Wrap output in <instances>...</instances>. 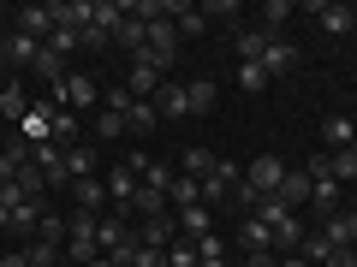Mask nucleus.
I'll return each mask as SVG.
<instances>
[{
	"mask_svg": "<svg viewBox=\"0 0 357 267\" xmlns=\"http://www.w3.org/2000/svg\"><path fill=\"white\" fill-rule=\"evenodd\" d=\"M280 184H286V161L280 154H256V161L244 166V191L250 196H280Z\"/></svg>",
	"mask_w": 357,
	"mask_h": 267,
	"instance_id": "nucleus-1",
	"label": "nucleus"
},
{
	"mask_svg": "<svg viewBox=\"0 0 357 267\" xmlns=\"http://www.w3.org/2000/svg\"><path fill=\"white\" fill-rule=\"evenodd\" d=\"M96 214H72L66 220V261L72 267H84V261H96Z\"/></svg>",
	"mask_w": 357,
	"mask_h": 267,
	"instance_id": "nucleus-2",
	"label": "nucleus"
},
{
	"mask_svg": "<svg viewBox=\"0 0 357 267\" xmlns=\"http://www.w3.org/2000/svg\"><path fill=\"white\" fill-rule=\"evenodd\" d=\"M244 184V172L232 161H215V172L203 178V208H215V202H227V191H238Z\"/></svg>",
	"mask_w": 357,
	"mask_h": 267,
	"instance_id": "nucleus-3",
	"label": "nucleus"
},
{
	"mask_svg": "<svg viewBox=\"0 0 357 267\" xmlns=\"http://www.w3.org/2000/svg\"><path fill=\"white\" fill-rule=\"evenodd\" d=\"M126 243H131V232H126V214H119V208L96 214V250L114 255V250H126Z\"/></svg>",
	"mask_w": 357,
	"mask_h": 267,
	"instance_id": "nucleus-4",
	"label": "nucleus"
},
{
	"mask_svg": "<svg viewBox=\"0 0 357 267\" xmlns=\"http://www.w3.org/2000/svg\"><path fill=\"white\" fill-rule=\"evenodd\" d=\"M321 238H328L333 250H351V243H357V214H351V208H333V214H321Z\"/></svg>",
	"mask_w": 357,
	"mask_h": 267,
	"instance_id": "nucleus-5",
	"label": "nucleus"
},
{
	"mask_svg": "<svg viewBox=\"0 0 357 267\" xmlns=\"http://www.w3.org/2000/svg\"><path fill=\"white\" fill-rule=\"evenodd\" d=\"M155 113H161V119H191V95H185V83L161 77V89H155Z\"/></svg>",
	"mask_w": 357,
	"mask_h": 267,
	"instance_id": "nucleus-6",
	"label": "nucleus"
},
{
	"mask_svg": "<svg viewBox=\"0 0 357 267\" xmlns=\"http://www.w3.org/2000/svg\"><path fill=\"white\" fill-rule=\"evenodd\" d=\"M310 18H321V30H328V36L357 30V13H351V6H340V0H316V6H310Z\"/></svg>",
	"mask_w": 357,
	"mask_h": 267,
	"instance_id": "nucleus-7",
	"label": "nucleus"
},
{
	"mask_svg": "<svg viewBox=\"0 0 357 267\" xmlns=\"http://www.w3.org/2000/svg\"><path fill=\"white\" fill-rule=\"evenodd\" d=\"M36 166H42V178H48V191H54V184H72V166H66V149H60V143H42V149H36Z\"/></svg>",
	"mask_w": 357,
	"mask_h": 267,
	"instance_id": "nucleus-8",
	"label": "nucleus"
},
{
	"mask_svg": "<svg viewBox=\"0 0 357 267\" xmlns=\"http://www.w3.org/2000/svg\"><path fill=\"white\" fill-rule=\"evenodd\" d=\"M54 6H24V13H18V36H30V42H48L54 36Z\"/></svg>",
	"mask_w": 357,
	"mask_h": 267,
	"instance_id": "nucleus-9",
	"label": "nucleus"
},
{
	"mask_svg": "<svg viewBox=\"0 0 357 267\" xmlns=\"http://www.w3.org/2000/svg\"><path fill=\"white\" fill-rule=\"evenodd\" d=\"M178 238V220L173 214H155V220H137V243H149V250H167V243Z\"/></svg>",
	"mask_w": 357,
	"mask_h": 267,
	"instance_id": "nucleus-10",
	"label": "nucleus"
},
{
	"mask_svg": "<svg viewBox=\"0 0 357 267\" xmlns=\"http://www.w3.org/2000/svg\"><path fill=\"white\" fill-rule=\"evenodd\" d=\"M72 196H77V208H84V214H107V178H77L72 184Z\"/></svg>",
	"mask_w": 357,
	"mask_h": 267,
	"instance_id": "nucleus-11",
	"label": "nucleus"
},
{
	"mask_svg": "<svg viewBox=\"0 0 357 267\" xmlns=\"http://www.w3.org/2000/svg\"><path fill=\"white\" fill-rule=\"evenodd\" d=\"M292 65H298V48H292L286 36H274V42L262 48V72H268V77H286Z\"/></svg>",
	"mask_w": 357,
	"mask_h": 267,
	"instance_id": "nucleus-12",
	"label": "nucleus"
},
{
	"mask_svg": "<svg viewBox=\"0 0 357 267\" xmlns=\"http://www.w3.org/2000/svg\"><path fill=\"white\" fill-rule=\"evenodd\" d=\"M149 54L161 65H173V54H178V30H173V18H155L149 24Z\"/></svg>",
	"mask_w": 357,
	"mask_h": 267,
	"instance_id": "nucleus-13",
	"label": "nucleus"
},
{
	"mask_svg": "<svg viewBox=\"0 0 357 267\" xmlns=\"http://www.w3.org/2000/svg\"><path fill=\"white\" fill-rule=\"evenodd\" d=\"M173 220H178V238H191V243H197V238H208V232H215V214H208L203 202H197V208H178Z\"/></svg>",
	"mask_w": 357,
	"mask_h": 267,
	"instance_id": "nucleus-14",
	"label": "nucleus"
},
{
	"mask_svg": "<svg viewBox=\"0 0 357 267\" xmlns=\"http://www.w3.org/2000/svg\"><path fill=\"white\" fill-rule=\"evenodd\" d=\"M280 202L292 208V214H298V208H310V166H298V172H292V166H286V184H280Z\"/></svg>",
	"mask_w": 357,
	"mask_h": 267,
	"instance_id": "nucleus-15",
	"label": "nucleus"
},
{
	"mask_svg": "<svg viewBox=\"0 0 357 267\" xmlns=\"http://www.w3.org/2000/svg\"><path fill=\"white\" fill-rule=\"evenodd\" d=\"M304 238H310V226L298 214H286L280 226H274V255H298V243H304Z\"/></svg>",
	"mask_w": 357,
	"mask_h": 267,
	"instance_id": "nucleus-16",
	"label": "nucleus"
},
{
	"mask_svg": "<svg viewBox=\"0 0 357 267\" xmlns=\"http://www.w3.org/2000/svg\"><path fill=\"white\" fill-rule=\"evenodd\" d=\"M66 102H72V107H84V113H89V107L102 102V89H96V77H89V72H72V77H66Z\"/></svg>",
	"mask_w": 357,
	"mask_h": 267,
	"instance_id": "nucleus-17",
	"label": "nucleus"
},
{
	"mask_svg": "<svg viewBox=\"0 0 357 267\" xmlns=\"http://www.w3.org/2000/svg\"><path fill=\"white\" fill-rule=\"evenodd\" d=\"M30 154H36V149H30L24 137H13V143H0V184H13V178H18V166H24Z\"/></svg>",
	"mask_w": 357,
	"mask_h": 267,
	"instance_id": "nucleus-18",
	"label": "nucleus"
},
{
	"mask_svg": "<svg viewBox=\"0 0 357 267\" xmlns=\"http://www.w3.org/2000/svg\"><path fill=\"white\" fill-rule=\"evenodd\" d=\"M66 166H72V184H77V178H96V166H102L96 143H72V149H66Z\"/></svg>",
	"mask_w": 357,
	"mask_h": 267,
	"instance_id": "nucleus-19",
	"label": "nucleus"
},
{
	"mask_svg": "<svg viewBox=\"0 0 357 267\" xmlns=\"http://www.w3.org/2000/svg\"><path fill=\"white\" fill-rule=\"evenodd\" d=\"M131 191H137V172H131V166L119 161L114 172H107V202H114V208H126V202H131Z\"/></svg>",
	"mask_w": 357,
	"mask_h": 267,
	"instance_id": "nucleus-20",
	"label": "nucleus"
},
{
	"mask_svg": "<svg viewBox=\"0 0 357 267\" xmlns=\"http://www.w3.org/2000/svg\"><path fill=\"white\" fill-rule=\"evenodd\" d=\"M238 243H244V255H262V250H274V232H268L262 226V220H244V226H238Z\"/></svg>",
	"mask_w": 357,
	"mask_h": 267,
	"instance_id": "nucleus-21",
	"label": "nucleus"
},
{
	"mask_svg": "<svg viewBox=\"0 0 357 267\" xmlns=\"http://www.w3.org/2000/svg\"><path fill=\"white\" fill-rule=\"evenodd\" d=\"M155 125H161V113H155V102H131V107H126V131H131V137H149Z\"/></svg>",
	"mask_w": 357,
	"mask_h": 267,
	"instance_id": "nucleus-22",
	"label": "nucleus"
},
{
	"mask_svg": "<svg viewBox=\"0 0 357 267\" xmlns=\"http://www.w3.org/2000/svg\"><path fill=\"white\" fill-rule=\"evenodd\" d=\"M215 161H220V154H208V149H185V154H178V172H185V178H197V184H203V178L215 172Z\"/></svg>",
	"mask_w": 357,
	"mask_h": 267,
	"instance_id": "nucleus-23",
	"label": "nucleus"
},
{
	"mask_svg": "<svg viewBox=\"0 0 357 267\" xmlns=\"http://www.w3.org/2000/svg\"><path fill=\"white\" fill-rule=\"evenodd\" d=\"M197 202H203V184L178 172V178H173V191H167V208H197Z\"/></svg>",
	"mask_w": 357,
	"mask_h": 267,
	"instance_id": "nucleus-24",
	"label": "nucleus"
},
{
	"mask_svg": "<svg viewBox=\"0 0 357 267\" xmlns=\"http://www.w3.org/2000/svg\"><path fill=\"white\" fill-rule=\"evenodd\" d=\"M30 113V95L18 83H0V119H24Z\"/></svg>",
	"mask_w": 357,
	"mask_h": 267,
	"instance_id": "nucleus-25",
	"label": "nucleus"
},
{
	"mask_svg": "<svg viewBox=\"0 0 357 267\" xmlns=\"http://www.w3.org/2000/svg\"><path fill=\"white\" fill-rule=\"evenodd\" d=\"M185 95H191V113H215V102H220V89L208 83V77H197V83H185Z\"/></svg>",
	"mask_w": 357,
	"mask_h": 267,
	"instance_id": "nucleus-26",
	"label": "nucleus"
},
{
	"mask_svg": "<svg viewBox=\"0 0 357 267\" xmlns=\"http://www.w3.org/2000/svg\"><path fill=\"white\" fill-rule=\"evenodd\" d=\"M321 137H328V154H340V149H351V143H357V131H351V119H328Z\"/></svg>",
	"mask_w": 357,
	"mask_h": 267,
	"instance_id": "nucleus-27",
	"label": "nucleus"
},
{
	"mask_svg": "<svg viewBox=\"0 0 357 267\" xmlns=\"http://www.w3.org/2000/svg\"><path fill=\"white\" fill-rule=\"evenodd\" d=\"M36 48H42V42H30V36L13 30V36H6V65H36Z\"/></svg>",
	"mask_w": 357,
	"mask_h": 267,
	"instance_id": "nucleus-28",
	"label": "nucleus"
},
{
	"mask_svg": "<svg viewBox=\"0 0 357 267\" xmlns=\"http://www.w3.org/2000/svg\"><path fill=\"white\" fill-rule=\"evenodd\" d=\"M328 172L340 178V184H357V143H351V149H340V154H328Z\"/></svg>",
	"mask_w": 357,
	"mask_h": 267,
	"instance_id": "nucleus-29",
	"label": "nucleus"
},
{
	"mask_svg": "<svg viewBox=\"0 0 357 267\" xmlns=\"http://www.w3.org/2000/svg\"><path fill=\"white\" fill-rule=\"evenodd\" d=\"M173 30L178 36H203V6H178L173 0Z\"/></svg>",
	"mask_w": 357,
	"mask_h": 267,
	"instance_id": "nucleus-30",
	"label": "nucleus"
},
{
	"mask_svg": "<svg viewBox=\"0 0 357 267\" xmlns=\"http://www.w3.org/2000/svg\"><path fill=\"white\" fill-rule=\"evenodd\" d=\"M298 255H304V261H310V267H328V255H333V243H328V238H321V232H310V238H304V243H298Z\"/></svg>",
	"mask_w": 357,
	"mask_h": 267,
	"instance_id": "nucleus-31",
	"label": "nucleus"
},
{
	"mask_svg": "<svg viewBox=\"0 0 357 267\" xmlns=\"http://www.w3.org/2000/svg\"><path fill=\"white\" fill-rule=\"evenodd\" d=\"M24 255H30V267H60V261H66V250H60V243H36V238L24 243Z\"/></svg>",
	"mask_w": 357,
	"mask_h": 267,
	"instance_id": "nucleus-32",
	"label": "nucleus"
},
{
	"mask_svg": "<svg viewBox=\"0 0 357 267\" xmlns=\"http://www.w3.org/2000/svg\"><path fill=\"white\" fill-rule=\"evenodd\" d=\"M36 243H60V250H66V220L54 214V208H48L42 220H36Z\"/></svg>",
	"mask_w": 357,
	"mask_h": 267,
	"instance_id": "nucleus-33",
	"label": "nucleus"
},
{
	"mask_svg": "<svg viewBox=\"0 0 357 267\" xmlns=\"http://www.w3.org/2000/svg\"><path fill=\"white\" fill-rule=\"evenodd\" d=\"M96 137H102V143L126 137V113H114V107H102V113H96Z\"/></svg>",
	"mask_w": 357,
	"mask_h": 267,
	"instance_id": "nucleus-34",
	"label": "nucleus"
},
{
	"mask_svg": "<svg viewBox=\"0 0 357 267\" xmlns=\"http://www.w3.org/2000/svg\"><path fill=\"white\" fill-rule=\"evenodd\" d=\"M42 214H48L42 202H18V208H13V226L24 232V238H36V220H42Z\"/></svg>",
	"mask_w": 357,
	"mask_h": 267,
	"instance_id": "nucleus-35",
	"label": "nucleus"
},
{
	"mask_svg": "<svg viewBox=\"0 0 357 267\" xmlns=\"http://www.w3.org/2000/svg\"><path fill=\"white\" fill-rule=\"evenodd\" d=\"M54 143H60V149H72V143H84V137H77V113H66V107L54 113Z\"/></svg>",
	"mask_w": 357,
	"mask_h": 267,
	"instance_id": "nucleus-36",
	"label": "nucleus"
},
{
	"mask_svg": "<svg viewBox=\"0 0 357 267\" xmlns=\"http://www.w3.org/2000/svg\"><path fill=\"white\" fill-rule=\"evenodd\" d=\"M286 18H292V0H268V6H262V30H268V36H280Z\"/></svg>",
	"mask_w": 357,
	"mask_h": 267,
	"instance_id": "nucleus-37",
	"label": "nucleus"
},
{
	"mask_svg": "<svg viewBox=\"0 0 357 267\" xmlns=\"http://www.w3.org/2000/svg\"><path fill=\"white\" fill-rule=\"evenodd\" d=\"M268 83H274V77H268L262 65H238V89H244V95H262Z\"/></svg>",
	"mask_w": 357,
	"mask_h": 267,
	"instance_id": "nucleus-38",
	"label": "nucleus"
},
{
	"mask_svg": "<svg viewBox=\"0 0 357 267\" xmlns=\"http://www.w3.org/2000/svg\"><path fill=\"white\" fill-rule=\"evenodd\" d=\"M197 261H227V243H220V232L197 238Z\"/></svg>",
	"mask_w": 357,
	"mask_h": 267,
	"instance_id": "nucleus-39",
	"label": "nucleus"
},
{
	"mask_svg": "<svg viewBox=\"0 0 357 267\" xmlns=\"http://www.w3.org/2000/svg\"><path fill=\"white\" fill-rule=\"evenodd\" d=\"M203 18H238V0H215V6H203Z\"/></svg>",
	"mask_w": 357,
	"mask_h": 267,
	"instance_id": "nucleus-40",
	"label": "nucleus"
},
{
	"mask_svg": "<svg viewBox=\"0 0 357 267\" xmlns=\"http://www.w3.org/2000/svg\"><path fill=\"white\" fill-rule=\"evenodd\" d=\"M244 267H280V255H274V250H262V255H244Z\"/></svg>",
	"mask_w": 357,
	"mask_h": 267,
	"instance_id": "nucleus-41",
	"label": "nucleus"
},
{
	"mask_svg": "<svg viewBox=\"0 0 357 267\" xmlns=\"http://www.w3.org/2000/svg\"><path fill=\"white\" fill-rule=\"evenodd\" d=\"M328 267H357V250H333V255H328Z\"/></svg>",
	"mask_w": 357,
	"mask_h": 267,
	"instance_id": "nucleus-42",
	"label": "nucleus"
},
{
	"mask_svg": "<svg viewBox=\"0 0 357 267\" xmlns=\"http://www.w3.org/2000/svg\"><path fill=\"white\" fill-rule=\"evenodd\" d=\"M0 267H30V255H24V250H13V255H0Z\"/></svg>",
	"mask_w": 357,
	"mask_h": 267,
	"instance_id": "nucleus-43",
	"label": "nucleus"
},
{
	"mask_svg": "<svg viewBox=\"0 0 357 267\" xmlns=\"http://www.w3.org/2000/svg\"><path fill=\"white\" fill-rule=\"evenodd\" d=\"M280 267H310V261H304V255H280Z\"/></svg>",
	"mask_w": 357,
	"mask_h": 267,
	"instance_id": "nucleus-44",
	"label": "nucleus"
},
{
	"mask_svg": "<svg viewBox=\"0 0 357 267\" xmlns=\"http://www.w3.org/2000/svg\"><path fill=\"white\" fill-rule=\"evenodd\" d=\"M84 267H114V261H107V255H96V261H84Z\"/></svg>",
	"mask_w": 357,
	"mask_h": 267,
	"instance_id": "nucleus-45",
	"label": "nucleus"
},
{
	"mask_svg": "<svg viewBox=\"0 0 357 267\" xmlns=\"http://www.w3.org/2000/svg\"><path fill=\"white\" fill-rule=\"evenodd\" d=\"M0 226H13V214H6V208H0Z\"/></svg>",
	"mask_w": 357,
	"mask_h": 267,
	"instance_id": "nucleus-46",
	"label": "nucleus"
},
{
	"mask_svg": "<svg viewBox=\"0 0 357 267\" xmlns=\"http://www.w3.org/2000/svg\"><path fill=\"white\" fill-rule=\"evenodd\" d=\"M351 13H357V6H351Z\"/></svg>",
	"mask_w": 357,
	"mask_h": 267,
	"instance_id": "nucleus-47",
	"label": "nucleus"
}]
</instances>
